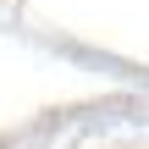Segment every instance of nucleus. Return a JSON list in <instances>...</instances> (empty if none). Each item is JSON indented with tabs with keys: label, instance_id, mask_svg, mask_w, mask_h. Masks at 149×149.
<instances>
[]
</instances>
